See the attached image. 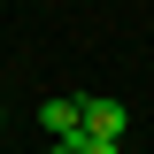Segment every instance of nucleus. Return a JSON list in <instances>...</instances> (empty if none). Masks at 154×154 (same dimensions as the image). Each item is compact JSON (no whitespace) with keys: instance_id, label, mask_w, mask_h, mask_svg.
Segmentation results:
<instances>
[{"instance_id":"f257e3e1","label":"nucleus","mask_w":154,"mask_h":154,"mask_svg":"<svg viewBox=\"0 0 154 154\" xmlns=\"http://www.w3.org/2000/svg\"><path fill=\"white\" fill-rule=\"evenodd\" d=\"M38 131H46V139H77V131H85V100H77V93H54L46 108H38Z\"/></svg>"},{"instance_id":"f03ea898","label":"nucleus","mask_w":154,"mask_h":154,"mask_svg":"<svg viewBox=\"0 0 154 154\" xmlns=\"http://www.w3.org/2000/svg\"><path fill=\"white\" fill-rule=\"evenodd\" d=\"M123 123H131L123 100H85V131H93V139H123Z\"/></svg>"},{"instance_id":"7ed1b4c3","label":"nucleus","mask_w":154,"mask_h":154,"mask_svg":"<svg viewBox=\"0 0 154 154\" xmlns=\"http://www.w3.org/2000/svg\"><path fill=\"white\" fill-rule=\"evenodd\" d=\"M69 154H123V139H93V131H77Z\"/></svg>"},{"instance_id":"20e7f679","label":"nucleus","mask_w":154,"mask_h":154,"mask_svg":"<svg viewBox=\"0 0 154 154\" xmlns=\"http://www.w3.org/2000/svg\"><path fill=\"white\" fill-rule=\"evenodd\" d=\"M46 154H69V139H46Z\"/></svg>"},{"instance_id":"39448f33","label":"nucleus","mask_w":154,"mask_h":154,"mask_svg":"<svg viewBox=\"0 0 154 154\" xmlns=\"http://www.w3.org/2000/svg\"><path fill=\"white\" fill-rule=\"evenodd\" d=\"M0 123H8V108H0Z\"/></svg>"}]
</instances>
